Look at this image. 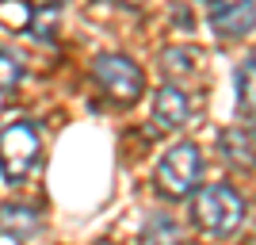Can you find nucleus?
<instances>
[{"label":"nucleus","instance_id":"obj_7","mask_svg":"<svg viewBox=\"0 0 256 245\" xmlns=\"http://www.w3.org/2000/svg\"><path fill=\"white\" fill-rule=\"evenodd\" d=\"M38 230H42V218H38L34 207H27V203H4V207H0V234L4 237L27 241V237H34Z\"/></svg>","mask_w":256,"mask_h":245},{"label":"nucleus","instance_id":"obj_10","mask_svg":"<svg viewBox=\"0 0 256 245\" xmlns=\"http://www.w3.org/2000/svg\"><path fill=\"white\" fill-rule=\"evenodd\" d=\"M58 23H62V4H38V8H31L27 31H31V39H38V43H54Z\"/></svg>","mask_w":256,"mask_h":245},{"label":"nucleus","instance_id":"obj_14","mask_svg":"<svg viewBox=\"0 0 256 245\" xmlns=\"http://www.w3.org/2000/svg\"><path fill=\"white\" fill-rule=\"evenodd\" d=\"M172 20L184 23V27H192V16H188V8H176V12H172Z\"/></svg>","mask_w":256,"mask_h":245},{"label":"nucleus","instance_id":"obj_12","mask_svg":"<svg viewBox=\"0 0 256 245\" xmlns=\"http://www.w3.org/2000/svg\"><path fill=\"white\" fill-rule=\"evenodd\" d=\"M237 107L245 111V119H252V58H245L237 69Z\"/></svg>","mask_w":256,"mask_h":245},{"label":"nucleus","instance_id":"obj_1","mask_svg":"<svg viewBox=\"0 0 256 245\" xmlns=\"http://www.w3.org/2000/svg\"><path fill=\"white\" fill-rule=\"evenodd\" d=\"M245 199L237 188L230 184H203L192 199V218L203 234H214V237H230L241 230L245 222Z\"/></svg>","mask_w":256,"mask_h":245},{"label":"nucleus","instance_id":"obj_9","mask_svg":"<svg viewBox=\"0 0 256 245\" xmlns=\"http://www.w3.org/2000/svg\"><path fill=\"white\" fill-rule=\"evenodd\" d=\"M146 245H188L184 226L172 214H150L146 222Z\"/></svg>","mask_w":256,"mask_h":245},{"label":"nucleus","instance_id":"obj_13","mask_svg":"<svg viewBox=\"0 0 256 245\" xmlns=\"http://www.w3.org/2000/svg\"><path fill=\"white\" fill-rule=\"evenodd\" d=\"M20 77H23V65L8 50H0V92H12V88L20 85Z\"/></svg>","mask_w":256,"mask_h":245},{"label":"nucleus","instance_id":"obj_4","mask_svg":"<svg viewBox=\"0 0 256 245\" xmlns=\"http://www.w3.org/2000/svg\"><path fill=\"white\" fill-rule=\"evenodd\" d=\"M92 77L104 85L107 96L118 100V104H134L142 96V88H146L142 69L130 58H122V54H100L96 62H92Z\"/></svg>","mask_w":256,"mask_h":245},{"label":"nucleus","instance_id":"obj_8","mask_svg":"<svg viewBox=\"0 0 256 245\" xmlns=\"http://www.w3.org/2000/svg\"><path fill=\"white\" fill-rule=\"evenodd\" d=\"M218 146H222L226 161H234V165H241V169H252V130H248V127L222 130Z\"/></svg>","mask_w":256,"mask_h":245},{"label":"nucleus","instance_id":"obj_15","mask_svg":"<svg viewBox=\"0 0 256 245\" xmlns=\"http://www.w3.org/2000/svg\"><path fill=\"white\" fill-rule=\"evenodd\" d=\"M115 4H122V8H142L146 0H115Z\"/></svg>","mask_w":256,"mask_h":245},{"label":"nucleus","instance_id":"obj_6","mask_svg":"<svg viewBox=\"0 0 256 245\" xmlns=\"http://www.w3.org/2000/svg\"><path fill=\"white\" fill-rule=\"evenodd\" d=\"M192 115V104H188V92H180L176 85H164L153 96V119H157L160 130H180Z\"/></svg>","mask_w":256,"mask_h":245},{"label":"nucleus","instance_id":"obj_16","mask_svg":"<svg viewBox=\"0 0 256 245\" xmlns=\"http://www.w3.org/2000/svg\"><path fill=\"white\" fill-rule=\"evenodd\" d=\"M54 4H62V0H54Z\"/></svg>","mask_w":256,"mask_h":245},{"label":"nucleus","instance_id":"obj_11","mask_svg":"<svg viewBox=\"0 0 256 245\" xmlns=\"http://www.w3.org/2000/svg\"><path fill=\"white\" fill-rule=\"evenodd\" d=\"M160 69L168 77H176V73H192L195 69V50H180V46H168V50H160Z\"/></svg>","mask_w":256,"mask_h":245},{"label":"nucleus","instance_id":"obj_17","mask_svg":"<svg viewBox=\"0 0 256 245\" xmlns=\"http://www.w3.org/2000/svg\"><path fill=\"white\" fill-rule=\"evenodd\" d=\"M206 4H214V0H206Z\"/></svg>","mask_w":256,"mask_h":245},{"label":"nucleus","instance_id":"obj_5","mask_svg":"<svg viewBox=\"0 0 256 245\" xmlns=\"http://www.w3.org/2000/svg\"><path fill=\"white\" fill-rule=\"evenodd\" d=\"M210 27L222 39H241L252 31V0H214L210 4Z\"/></svg>","mask_w":256,"mask_h":245},{"label":"nucleus","instance_id":"obj_3","mask_svg":"<svg viewBox=\"0 0 256 245\" xmlns=\"http://www.w3.org/2000/svg\"><path fill=\"white\" fill-rule=\"evenodd\" d=\"M199 169H203L199 146H192V142H176V146L160 157V165H157V188H160V195H168V199H184V195H192L195 184H199Z\"/></svg>","mask_w":256,"mask_h":245},{"label":"nucleus","instance_id":"obj_2","mask_svg":"<svg viewBox=\"0 0 256 245\" xmlns=\"http://www.w3.org/2000/svg\"><path fill=\"white\" fill-rule=\"evenodd\" d=\"M38 153H42V142H38V130L27 119H16L0 130V176L8 184L27 180L38 165Z\"/></svg>","mask_w":256,"mask_h":245}]
</instances>
